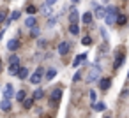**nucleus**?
Listing matches in <instances>:
<instances>
[{"mask_svg":"<svg viewBox=\"0 0 129 118\" xmlns=\"http://www.w3.org/2000/svg\"><path fill=\"white\" fill-rule=\"evenodd\" d=\"M106 11H108V14H106L104 21H106V25H113V23L117 21V18H118V9L113 7V6H110Z\"/></svg>","mask_w":129,"mask_h":118,"instance_id":"nucleus-1","label":"nucleus"},{"mask_svg":"<svg viewBox=\"0 0 129 118\" xmlns=\"http://www.w3.org/2000/svg\"><path fill=\"white\" fill-rule=\"evenodd\" d=\"M99 74H101V69H99V67H94V69H90V72H88V76H87V81H88V83H94V81H97V79H99Z\"/></svg>","mask_w":129,"mask_h":118,"instance_id":"nucleus-2","label":"nucleus"},{"mask_svg":"<svg viewBox=\"0 0 129 118\" xmlns=\"http://www.w3.org/2000/svg\"><path fill=\"white\" fill-rule=\"evenodd\" d=\"M41 78H43V69L39 67V69H37V71H36V72H34L32 76H30V83H34V85H37V83L41 81Z\"/></svg>","mask_w":129,"mask_h":118,"instance_id":"nucleus-3","label":"nucleus"},{"mask_svg":"<svg viewBox=\"0 0 129 118\" xmlns=\"http://www.w3.org/2000/svg\"><path fill=\"white\" fill-rule=\"evenodd\" d=\"M20 48V42H18V39H11L9 42H7V49L9 51H16Z\"/></svg>","mask_w":129,"mask_h":118,"instance_id":"nucleus-4","label":"nucleus"},{"mask_svg":"<svg viewBox=\"0 0 129 118\" xmlns=\"http://www.w3.org/2000/svg\"><path fill=\"white\" fill-rule=\"evenodd\" d=\"M20 71H21L20 64H13V65H9V74H11V76H18Z\"/></svg>","mask_w":129,"mask_h":118,"instance_id":"nucleus-5","label":"nucleus"},{"mask_svg":"<svg viewBox=\"0 0 129 118\" xmlns=\"http://www.w3.org/2000/svg\"><path fill=\"white\" fill-rule=\"evenodd\" d=\"M99 86H101V90H108V88L111 86V79H110V78H103V79L99 81Z\"/></svg>","mask_w":129,"mask_h":118,"instance_id":"nucleus-6","label":"nucleus"},{"mask_svg":"<svg viewBox=\"0 0 129 118\" xmlns=\"http://www.w3.org/2000/svg\"><path fill=\"white\" fill-rule=\"evenodd\" d=\"M14 95V90H13V85H7L6 88H4V99H9L11 100V97Z\"/></svg>","mask_w":129,"mask_h":118,"instance_id":"nucleus-7","label":"nucleus"},{"mask_svg":"<svg viewBox=\"0 0 129 118\" xmlns=\"http://www.w3.org/2000/svg\"><path fill=\"white\" fill-rule=\"evenodd\" d=\"M11 106H13V104H11V100H9V99H4L2 102H0V109H2V111H9V109H11Z\"/></svg>","mask_w":129,"mask_h":118,"instance_id":"nucleus-8","label":"nucleus"},{"mask_svg":"<svg viewBox=\"0 0 129 118\" xmlns=\"http://www.w3.org/2000/svg\"><path fill=\"white\" fill-rule=\"evenodd\" d=\"M106 14H108V11L106 9H103V7H95V18H106Z\"/></svg>","mask_w":129,"mask_h":118,"instance_id":"nucleus-9","label":"nucleus"},{"mask_svg":"<svg viewBox=\"0 0 129 118\" xmlns=\"http://www.w3.org/2000/svg\"><path fill=\"white\" fill-rule=\"evenodd\" d=\"M78 18H80L78 11H76V9H71V14H69V21H71V25H73V23H76V21H78Z\"/></svg>","mask_w":129,"mask_h":118,"instance_id":"nucleus-10","label":"nucleus"},{"mask_svg":"<svg viewBox=\"0 0 129 118\" xmlns=\"http://www.w3.org/2000/svg\"><path fill=\"white\" fill-rule=\"evenodd\" d=\"M67 51H69V44H67L66 41L60 42V44H58V53H60V55H66Z\"/></svg>","mask_w":129,"mask_h":118,"instance_id":"nucleus-11","label":"nucleus"},{"mask_svg":"<svg viewBox=\"0 0 129 118\" xmlns=\"http://www.w3.org/2000/svg\"><path fill=\"white\" fill-rule=\"evenodd\" d=\"M25 27H28V28H36V18H34V16H28V18L25 20Z\"/></svg>","mask_w":129,"mask_h":118,"instance_id":"nucleus-12","label":"nucleus"},{"mask_svg":"<svg viewBox=\"0 0 129 118\" xmlns=\"http://www.w3.org/2000/svg\"><path fill=\"white\" fill-rule=\"evenodd\" d=\"M85 58H87V53H81V55H78V56L74 58V62H73V65H74V67H78V65H80V64H81V62H83Z\"/></svg>","mask_w":129,"mask_h":118,"instance_id":"nucleus-13","label":"nucleus"},{"mask_svg":"<svg viewBox=\"0 0 129 118\" xmlns=\"http://www.w3.org/2000/svg\"><path fill=\"white\" fill-rule=\"evenodd\" d=\"M60 95H62V90H55V92L51 93V104H53V102H58V100H60Z\"/></svg>","mask_w":129,"mask_h":118,"instance_id":"nucleus-14","label":"nucleus"},{"mask_svg":"<svg viewBox=\"0 0 129 118\" xmlns=\"http://www.w3.org/2000/svg\"><path fill=\"white\" fill-rule=\"evenodd\" d=\"M81 20H83V23H85V25H90V23H92V13H85Z\"/></svg>","mask_w":129,"mask_h":118,"instance_id":"nucleus-15","label":"nucleus"},{"mask_svg":"<svg viewBox=\"0 0 129 118\" xmlns=\"http://www.w3.org/2000/svg\"><path fill=\"white\" fill-rule=\"evenodd\" d=\"M18 78H20V79H27V78H28V69H27V67H21Z\"/></svg>","mask_w":129,"mask_h":118,"instance_id":"nucleus-16","label":"nucleus"},{"mask_svg":"<svg viewBox=\"0 0 129 118\" xmlns=\"http://www.w3.org/2000/svg\"><path fill=\"white\" fill-rule=\"evenodd\" d=\"M55 76H57V69H50V71L46 72V79H48V81H51Z\"/></svg>","mask_w":129,"mask_h":118,"instance_id":"nucleus-17","label":"nucleus"},{"mask_svg":"<svg viewBox=\"0 0 129 118\" xmlns=\"http://www.w3.org/2000/svg\"><path fill=\"white\" fill-rule=\"evenodd\" d=\"M69 32H71L73 35H78V34H80V28H78V25H76V23H73V25L69 27Z\"/></svg>","mask_w":129,"mask_h":118,"instance_id":"nucleus-18","label":"nucleus"},{"mask_svg":"<svg viewBox=\"0 0 129 118\" xmlns=\"http://www.w3.org/2000/svg\"><path fill=\"white\" fill-rule=\"evenodd\" d=\"M16 99H18L20 102H23V100L27 99V93H25V90H20V92L16 93Z\"/></svg>","mask_w":129,"mask_h":118,"instance_id":"nucleus-19","label":"nucleus"},{"mask_svg":"<svg viewBox=\"0 0 129 118\" xmlns=\"http://www.w3.org/2000/svg\"><path fill=\"white\" fill-rule=\"evenodd\" d=\"M43 95H44V93H43V90L39 88V90H36V92H34V97H32V99H34V100H41V99H43Z\"/></svg>","mask_w":129,"mask_h":118,"instance_id":"nucleus-20","label":"nucleus"},{"mask_svg":"<svg viewBox=\"0 0 129 118\" xmlns=\"http://www.w3.org/2000/svg\"><path fill=\"white\" fill-rule=\"evenodd\" d=\"M32 104H34V99H25V100H23V107H25V109H30Z\"/></svg>","mask_w":129,"mask_h":118,"instance_id":"nucleus-21","label":"nucleus"},{"mask_svg":"<svg viewBox=\"0 0 129 118\" xmlns=\"http://www.w3.org/2000/svg\"><path fill=\"white\" fill-rule=\"evenodd\" d=\"M125 21H127V18H125L124 14H118V18H117V25H125Z\"/></svg>","mask_w":129,"mask_h":118,"instance_id":"nucleus-22","label":"nucleus"},{"mask_svg":"<svg viewBox=\"0 0 129 118\" xmlns=\"http://www.w3.org/2000/svg\"><path fill=\"white\" fill-rule=\"evenodd\" d=\"M122 62H124V55H118V58L115 60V65H113V67H115V69H118V67L122 65Z\"/></svg>","mask_w":129,"mask_h":118,"instance_id":"nucleus-23","label":"nucleus"},{"mask_svg":"<svg viewBox=\"0 0 129 118\" xmlns=\"http://www.w3.org/2000/svg\"><path fill=\"white\" fill-rule=\"evenodd\" d=\"M13 64H20V60H18L16 55H11V56H9V65H13Z\"/></svg>","mask_w":129,"mask_h":118,"instance_id":"nucleus-24","label":"nucleus"},{"mask_svg":"<svg viewBox=\"0 0 129 118\" xmlns=\"http://www.w3.org/2000/svg\"><path fill=\"white\" fill-rule=\"evenodd\" d=\"M95 99H97V93L94 90H90V100H92V106H95Z\"/></svg>","mask_w":129,"mask_h":118,"instance_id":"nucleus-25","label":"nucleus"},{"mask_svg":"<svg viewBox=\"0 0 129 118\" xmlns=\"http://www.w3.org/2000/svg\"><path fill=\"white\" fill-rule=\"evenodd\" d=\"M81 42H83L85 46H90V44H92V39H90V37L87 35V37H83V39H81Z\"/></svg>","mask_w":129,"mask_h":118,"instance_id":"nucleus-26","label":"nucleus"},{"mask_svg":"<svg viewBox=\"0 0 129 118\" xmlns=\"http://www.w3.org/2000/svg\"><path fill=\"white\" fill-rule=\"evenodd\" d=\"M94 107H95V109H97V111H104V107H106V106H104V104H103V102H97V104H95V106H94Z\"/></svg>","mask_w":129,"mask_h":118,"instance_id":"nucleus-27","label":"nucleus"},{"mask_svg":"<svg viewBox=\"0 0 129 118\" xmlns=\"http://www.w3.org/2000/svg\"><path fill=\"white\" fill-rule=\"evenodd\" d=\"M41 13H43L44 16H50V14H51V13H50V9H48V6H44V7L41 9Z\"/></svg>","mask_w":129,"mask_h":118,"instance_id":"nucleus-28","label":"nucleus"},{"mask_svg":"<svg viewBox=\"0 0 129 118\" xmlns=\"http://www.w3.org/2000/svg\"><path fill=\"white\" fill-rule=\"evenodd\" d=\"M36 11H37V9H36L34 6H28V7H27V13H28V14H34Z\"/></svg>","mask_w":129,"mask_h":118,"instance_id":"nucleus-29","label":"nucleus"},{"mask_svg":"<svg viewBox=\"0 0 129 118\" xmlns=\"http://www.w3.org/2000/svg\"><path fill=\"white\" fill-rule=\"evenodd\" d=\"M20 18V11H14L13 14H11V20H18Z\"/></svg>","mask_w":129,"mask_h":118,"instance_id":"nucleus-30","label":"nucleus"},{"mask_svg":"<svg viewBox=\"0 0 129 118\" xmlns=\"http://www.w3.org/2000/svg\"><path fill=\"white\" fill-rule=\"evenodd\" d=\"M55 25H57V20H55V18H53V20H50V21H48V27H50V28H53V27H55Z\"/></svg>","mask_w":129,"mask_h":118,"instance_id":"nucleus-31","label":"nucleus"},{"mask_svg":"<svg viewBox=\"0 0 129 118\" xmlns=\"http://www.w3.org/2000/svg\"><path fill=\"white\" fill-rule=\"evenodd\" d=\"M80 79H81V72L78 71V72L74 74V78H73V81H80Z\"/></svg>","mask_w":129,"mask_h":118,"instance_id":"nucleus-32","label":"nucleus"},{"mask_svg":"<svg viewBox=\"0 0 129 118\" xmlns=\"http://www.w3.org/2000/svg\"><path fill=\"white\" fill-rule=\"evenodd\" d=\"M6 20H7V18H6V13H4V11H0V23H2V21L6 23Z\"/></svg>","mask_w":129,"mask_h":118,"instance_id":"nucleus-33","label":"nucleus"},{"mask_svg":"<svg viewBox=\"0 0 129 118\" xmlns=\"http://www.w3.org/2000/svg\"><path fill=\"white\" fill-rule=\"evenodd\" d=\"M39 35V30L37 28H32V37H37Z\"/></svg>","mask_w":129,"mask_h":118,"instance_id":"nucleus-34","label":"nucleus"},{"mask_svg":"<svg viewBox=\"0 0 129 118\" xmlns=\"http://www.w3.org/2000/svg\"><path fill=\"white\" fill-rule=\"evenodd\" d=\"M55 2H57V0H46V6H53Z\"/></svg>","mask_w":129,"mask_h":118,"instance_id":"nucleus-35","label":"nucleus"},{"mask_svg":"<svg viewBox=\"0 0 129 118\" xmlns=\"http://www.w3.org/2000/svg\"><path fill=\"white\" fill-rule=\"evenodd\" d=\"M73 2H74V4H78V2H80V0H73Z\"/></svg>","mask_w":129,"mask_h":118,"instance_id":"nucleus-36","label":"nucleus"},{"mask_svg":"<svg viewBox=\"0 0 129 118\" xmlns=\"http://www.w3.org/2000/svg\"><path fill=\"white\" fill-rule=\"evenodd\" d=\"M103 2H104V4H106V2H110V0H103Z\"/></svg>","mask_w":129,"mask_h":118,"instance_id":"nucleus-37","label":"nucleus"},{"mask_svg":"<svg viewBox=\"0 0 129 118\" xmlns=\"http://www.w3.org/2000/svg\"><path fill=\"white\" fill-rule=\"evenodd\" d=\"M0 71H2V64H0Z\"/></svg>","mask_w":129,"mask_h":118,"instance_id":"nucleus-38","label":"nucleus"},{"mask_svg":"<svg viewBox=\"0 0 129 118\" xmlns=\"http://www.w3.org/2000/svg\"><path fill=\"white\" fill-rule=\"evenodd\" d=\"M127 78H129V72H127Z\"/></svg>","mask_w":129,"mask_h":118,"instance_id":"nucleus-39","label":"nucleus"},{"mask_svg":"<svg viewBox=\"0 0 129 118\" xmlns=\"http://www.w3.org/2000/svg\"><path fill=\"white\" fill-rule=\"evenodd\" d=\"M106 118H108V116H106Z\"/></svg>","mask_w":129,"mask_h":118,"instance_id":"nucleus-40","label":"nucleus"}]
</instances>
